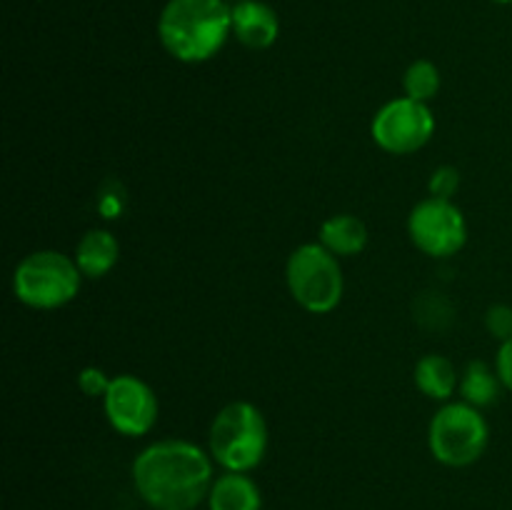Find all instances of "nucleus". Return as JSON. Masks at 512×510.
Wrapping results in <instances>:
<instances>
[{
    "instance_id": "dca6fc26",
    "label": "nucleus",
    "mask_w": 512,
    "mask_h": 510,
    "mask_svg": "<svg viewBox=\"0 0 512 510\" xmlns=\"http://www.w3.org/2000/svg\"><path fill=\"white\" fill-rule=\"evenodd\" d=\"M440 85H443V78H440L438 65L428 58L413 60L403 75L405 95L418 103H430L440 93Z\"/></svg>"
},
{
    "instance_id": "aec40b11",
    "label": "nucleus",
    "mask_w": 512,
    "mask_h": 510,
    "mask_svg": "<svg viewBox=\"0 0 512 510\" xmlns=\"http://www.w3.org/2000/svg\"><path fill=\"white\" fill-rule=\"evenodd\" d=\"M495 370H498V378L503 383V388L512 393V338L500 343L498 353H495Z\"/></svg>"
},
{
    "instance_id": "2eb2a0df",
    "label": "nucleus",
    "mask_w": 512,
    "mask_h": 510,
    "mask_svg": "<svg viewBox=\"0 0 512 510\" xmlns=\"http://www.w3.org/2000/svg\"><path fill=\"white\" fill-rule=\"evenodd\" d=\"M500 383L498 370L490 368L485 360H470L465 365L463 375H460V395H463L465 403L475 405V408H488L495 400L500 398Z\"/></svg>"
},
{
    "instance_id": "f257e3e1",
    "label": "nucleus",
    "mask_w": 512,
    "mask_h": 510,
    "mask_svg": "<svg viewBox=\"0 0 512 510\" xmlns=\"http://www.w3.org/2000/svg\"><path fill=\"white\" fill-rule=\"evenodd\" d=\"M210 453L183 438L145 445L133 460V488L153 510H195L213 488Z\"/></svg>"
},
{
    "instance_id": "0eeeda50",
    "label": "nucleus",
    "mask_w": 512,
    "mask_h": 510,
    "mask_svg": "<svg viewBox=\"0 0 512 510\" xmlns=\"http://www.w3.org/2000/svg\"><path fill=\"white\" fill-rule=\"evenodd\" d=\"M433 133L435 115L430 105L418 103L408 95L388 100L370 123L373 143L390 155L418 153L420 148L430 143Z\"/></svg>"
},
{
    "instance_id": "a211bd4d",
    "label": "nucleus",
    "mask_w": 512,
    "mask_h": 510,
    "mask_svg": "<svg viewBox=\"0 0 512 510\" xmlns=\"http://www.w3.org/2000/svg\"><path fill=\"white\" fill-rule=\"evenodd\" d=\"M485 328L493 335L495 340H508L512 338V305L508 303H495L485 310Z\"/></svg>"
},
{
    "instance_id": "9b49d317",
    "label": "nucleus",
    "mask_w": 512,
    "mask_h": 510,
    "mask_svg": "<svg viewBox=\"0 0 512 510\" xmlns=\"http://www.w3.org/2000/svg\"><path fill=\"white\" fill-rule=\"evenodd\" d=\"M75 265L83 278L98 280L105 278L120 260V243L110 230L90 228L75 245Z\"/></svg>"
},
{
    "instance_id": "39448f33",
    "label": "nucleus",
    "mask_w": 512,
    "mask_h": 510,
    "mask_svg": "<svg viewBox=\"0 0 512 510\" xmlns=\"http://www.w3.org/2000/svg\"><path fill=\"white\" fill-rule=\"evenodd\" d=\"M490 443V425L480 408L458 400L435 410L428 425V448L438 463L448 468H468L478 463Z\"/></svg>"
},
{
    "instance_id": "f8f14e48",
    "label": "nucleus",
    "mask_w": 512,
    "mask_h": 510,
    "mask_svg": "<svg viewBox=\"0 0 512 510\" xmlns=\"http://www.w3.org/2000/svg\"><path fill=\"white\" fill-rule=\"evenodd\" d=\"M208 510H263V495L248 473L225 470L213 480L208 493Z\"/></svg>"
},
{
    "instance_id": "ddd939ff",
    "label": "nucleus",
    "mask_w": 512,
    "mask_h": 510,
    "mask_svg": "<svg viewBox=\"0 0 512 510\" xmlns=\"http://www.w3.org/2000/svg\"><path fill=\"white\" fill-rule=\"evenodd\" d=\"M318 243L325 250H330L335 258H353V255L363 253L365 245H368V225L353 213L330 215L320 225Z\"/></svg>"
},
{
    "instance_id": "f3484780",
    "label": "nucleus",
    "mask_w": 512,
    "mask_h": 510,
    "mask_svg": "<svg viewBox=\"0 0 512 510\" xmlns=\"http://www.w3.org/2000/svg\"><path fill=\"white\" fill-rule=\"evenodd\" d=\"M460 188V170L453 168V165H440V168L433 170L430 175L428 190L433 198L453 200V195L458 193Z\"/></svg>"
},
{
    "instance_id": "1a4fd4ad",
    "label": "nucleus",
    "mask_w": 512,
    "mask_h": 510,
    "mask_svg": "<svg viewBox=\"0 0 512 510\" xmlns=\"http://www.w3.org/2000/svg\"><path fill=\"white\" fill-rule=\"evenodd\" d=\"M105 418L115 433L125 438H140L150 433L158 423L160 405L153 388L138 375H115L110 380V388L103 398Z\"/></svg>"
},
{
    "instance_id": "6e6552de",
    "label": "nucleus",
    "mask_w": 512,
    "mask_h": 510,
    "mask_svg": "<svg viewBox=\"0 0 512 510\" xmlns=\"http://www.w3.org/2000/svg\"><path fill=\"white\" fill-rule=\"evenodd\" d=\"M408 235L428 258H450L468 243V220L453 200L430 195L410 210Z\"/></svg>"
},
{
    "instance_id": "4468645a",
    "label": "nucleus",
    "mask_w": 512,
    "mask_h": 510,
    "mask_svg": "<svg viewBox=\"0 0 512 510\" xmlns=\"http://www.w3.org/2000/svg\"><path fill=\"white\" fill-rule=\"evenodd\" d=\"M413 380L420 393L428 395L430 400H440V403H448L460 388L458 368H455L453 360L440 353L423 355L415 363Z\"/></svg>"
},
{
    "instance_id": "7ed1b4c3",
    "label": "nucleus",
    "mask_w": 512,
    "mask_h": 510,
    "mask_svg": "<svg viewBox=\"0 0 512 510\" xmlns=\"http://www.w3.org/2000/svg\"><path fill=\"white\" fill-rule=\"evenodd\" d=\"M265 415L248 400H233L215 413L208 430V453L223 470L250 473L268 453Z\"/></svg>"
},
{
    "instance_id": "6ab92c4d",
    "label": "nucleus",
    "mask_w": 512,
    "mask_h": 510,
    "mask_svg": "<svg viewBox=\"0 0 512 510\" xmlns=\"http://www.w3.org/2000/svg\"><path fill=\"white\" fill-rule=\"evenodd\" d=\"M110 380L113 378H108L103 368H98V365H88V368H83L78 373V388L83 390L88 398L103 400L105 393H108V388H110Z\"/></svg>"
},
{
    "instance_id": "20e7f679",
    "label": "nucleus",
    "mask_w": 512,
    "mask_h": 510,
    "mask_svg": "<svg viewBox=\"0 0 512 510\" xmlns=\"http://www.w3.org/2000/svg\"><path fill=\"white\" fill-rule=\"evenodd\" d=\"M83 285V273L75 258L60 250H33L13 273V295L35 310H55L75 300Z\"/></svg>"
},
{
    "instance_id": "4be33fe9",
    "label": "nucleus",
    "mask_w": 512,
    "mask_h": 510,
    "mask_svg": "<svg viewBox=\"0 0 512 510\" xmlns=\"http://www.w3.org/2000/svg\"><path fill=\"white\" fill-rule=\"evenodd\" d=\"M233 3H240V0H233Z\"/></svg>"
},
{
    "instance_id": "412c9836",
    "label": "nucleus",
    "mask_w": 512,
    "mask_h": 510,
    "mask_svg": "<svg viewBox=\"0 0 512 510\" xmlns=\"http://www.w3.org/2000/svg\"><path fill=\"white\" fill-rule=\"evenodd\" d=\"M493 3H500V5H512V0H493Z\"/></svg>"
},
{
    "instance_id": "f03ea898",
    "label": "nucleus",
    "mask_w": 512,
    "mask_h": 510,
    "mask_svg": "<svg viewBox=\"0 0 512 510\" xmlns=\"http://www.w3.org/2000/svg\"><path fill=\"white\" fill-rule=\"evenodd\" d=\"M233 35V5L228 0H168L160 10V45L180 63H205Z\"/></svg>"
},
{
    "instance_id": "9d476101",
    "label": "nucleus",
    "mask_w": 512,
    "mask_h": 510,
    "mask_svg": "<svg viewBox=\"0 0 512 510\" xmlns=\"http://www.w3.org/2000/svg\"><path fill=\"white\" fill-rule=\"evenodd\" d=\"M233 35L250 50H265L278 40L280 18L263 0L233 3Z\"/></svg>"
},
{
    "instance_id": "423d86ee",
    "label": "nucleus",
    "mask_w": 512,
    "mask_h": 510,
    "mask_svg": "<svg viewBox=\"0 0 512 510\" xmlns=\"http://www.w3.org/2000/svg\"><path fill=\"white\" fill-rule=\"evenodd\" d=\"M285 283L295 303L313 315L333 313L345 293L340 258L320 243H305L290 253L285 263Z\"/></svg>"
}]
</instances>
